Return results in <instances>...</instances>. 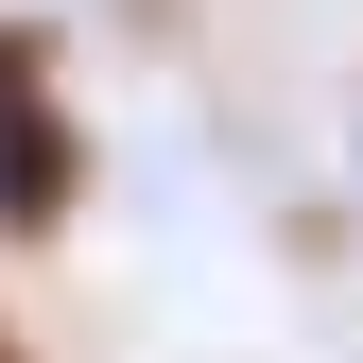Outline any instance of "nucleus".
Segmentation results:
<instances>
[{"instance_id":"1","label":"nucleus","mask_w":363,"mask_h":363,"mask_svg":"<svg viewBox=\"0 0 363 363\" xmlns=\"http://www.w3.org/2000/svg\"><path fill=\"white\" fill-rule=\"evenodd\" d=\"M69 208V121L35 86V35H0V225H52Z\"/></svg>"},{"instance_id":"2","label":"nucleus","mask_w":363,"mask_h":363,"mask_svg":"<svg viewBox=\"0 0 363 363\" xmlns=\"http://www.w3.org/2000/svg\"><path fill=\"white\" fill-rule=\"evenodd\" d=\"M0 363H18V329H0Z\"/></svg>"}]
</instances>
